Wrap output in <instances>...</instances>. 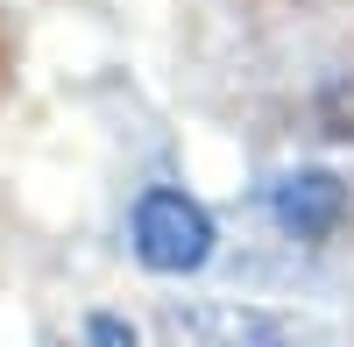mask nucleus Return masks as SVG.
<instances>
[{
  "label": "nucleus",
  "instance_id": "1",
  "mask_svg": "<svg viewBox=\"0 0 354 347\" xmlns=\"http://www.w3.org/2000/svg\"><path fill=\"white\" fill-rule=\"evenodd\" d=\"M135 263L142 270H156V276H185V270H205V255H213V213L198 206V198H185V191H170V185H156V191H142L135 198Z\"/></svg>",
  "mask_w": 354,
  "mask_h": 347
},
{
  "label": "nucleus",
  "instance_id": "2",
  "mask_svg": "<svg viewBox=\"0 0 354 347\" xmlns=\"http://www.w3.org/2000/svg\"><path fill=\"white\" fill-rule=\"evenodd\" d=\"M163 326L177 347H290V319L262 305H234V298H205V305H170Z\"/></svg>",
  "mask_w": 354,
  "mask_h": 347
},
{
  "label": "nucleus",
  "instance_id": "3",
  "mask_svg": "<svg viewBox=\"0 0 354 347\" xmlns=\"http://www.w3.org/2000/svg\"><path fill=\"white\" fill-rule=\"evenodd\" d=\"M270 213L290 241H326L347 220V185L333 170H290V178L270 185Z\"/></svg>",
  "mask_w": 354,
  "mask_h": 347
},
{
  "label": "nucleus",
  "instance_id": "4",
  "mask_svg": "<svg viewBox=\"0 0 354 347\" xmlns=\"http://www.w3.org/2000/svg\"><path fill=\"white\" fill-rule=\"evenodd\" d=\"M85 347H135V326L113 319V312H93L85 319Z\"/></svg>",
  "mask_w": 354,
  "mask_h": 347
}]
</instances>
